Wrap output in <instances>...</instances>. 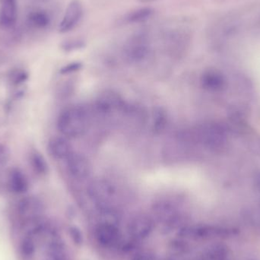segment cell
<instances>
[{
	"instance_id": "1",
	"label": "cell",
	"mask_w": 260,
	"mask_h": 260,
	"mask_svg": "<svg viewBox=\"0 0 260 260\" xmlns=\"http://www.w3.org/2000/svg\"><path fill=\"white\" fill-rule=\"evenodd\" d=\"M88 126V118L83 109L72 107L63 110L57 119V128L65 137L75 138L83 135Z\"/></svg>"
},
{
	"instance_id": "2",
	"label": "cell",
	"mask_w": 260,
	"mask_h": 260,
	"mask_svg": "<svg viewBox=\"0 0 260 260\" xmlns=\"http://www.w3.org/2000/svg\"><path fill=\"white\" fill-rule=\"evenodd\" d=\"M152 52V43L149 34L145 31L136 32L125 41L123 56L127 61L134 64L146 61Z\"/></svg>"
},
{
	"instance_id": "3",
	"label": "cell",
	"mask_w": 260,
	"mask_h": 260,
	"mask_svg": "<svg viewBox=\"0 0 260 260\" xmlns=\"http://www.w3.org/2000/svg\"><path fill=\"white\" fill-rule=\"evenodd\" d=\"M83 7L79 0H72L59 24V32L66 34L73 30L83 17Z\"/></svg>"
},
{
	"instance_id": "4",
	"label": "cell",
	"mask_w": 260,
	"mask_h": 260,
	"mask_svg": "<svg viewBox=\"0 0 260 260\" xmlns=\"http://www.w3.org/2000/svg\"><path fill=\"white\" fill-rule=\"evenodd\" d=\"M113 187L110 183L103 179H96L90 183L88 193L90 197L97 203H105L113 196Z\"/></svg>"
},
{
	"instance_id": "5",
	"label": "cell",
	"mask_w": 260,
	"mask_h": 260,
	"mask_svg": "<svg viewBox=\"0 0 260 260\" xmlns=\"http://www.w3.org/2000/svg\"><path fill=\"white\" fill-rule=\"evenodd\" d=\"M66 160L68 169L75 178L84 180L90 175L91 165L83 155L72 152Z\"/></svg>"
},
{
	"instance_id": "6",
	"label": "cell",
	"mask_w": 260,
	"mask_h": 260,
	"mask_svg": "<svg viewBox=\"0 0 260 260\" xmlns=\"http://www.w3.org/2000/svg\"><path fill=\"white\" fill-rule=\"evenodd\" d=\"M17 1L0 0V28L5 30L13 29L17 22Z\"/></svg>"
},
{
	"instance_id": "7",
	"label": "cell",
	"mask_w": 260,
	"mask_h": 260,
	"mask_svg": "<svg viewBox=\"0 0 260 260\" xmlns=\"http://www.w3.org/2000/svg\"><path fill=\"white\" fill-rule=\"evenodd\" d=\"M97 240L100 244L105 246H114L119 241V231L112 221H103L98 226L96 232Z\"/></svg>"
},
{
	"instance_id": "8",
	"label": "cell",
	"mask_w": 260,
	"mask_h": 260,
	"mask_svg": "<svg viewBox=\"0 0 260 260\" xmlns=\"http://www.w3.org/2000/svg\"><path fill=\"white\" fill-rule=\"evenodd\" d=\"M97 106L102 112L109 113L122 108L124 106L123 99L116 91L107 90L97 97Z\"/></svg>"
},
{
	"instance_id": "9",
	"label": "cell",
	"mask_w": 260,
	"mask_h": 260,
	"mask_svg": "<svg viewBox=\"0 0 260 260\" xmlns=\"http://www.w3.org/2000/svg\"><path fill=\"white\" fill-rule=\"evenodd\" d=\"M48 152L54 159H67L72 154L70 143L63 137H54L49 141Z\"/></svg>"
},
{
	"instance_id": "10",
	"label": "cell",
	"mask_w": 260,
	"mask_h": 260,
	"mask_svg": "<svg viewBox=\"0 0 260 260\" xmlns=\"http://www.w3.org/2000/svg\"><path fill=\"white\" fill-rule=\"evenodd\" d=\"M43 210V205L39 199L35 197H26L19 203V212L23 218L35 219Z\"/></svg>"
},
{
	"instance_id": "11",
	"label": "cell",
	"mask_w": 260,
	"mask_h": 260,
	"mask_svg": "<svg viewBox=\"0 0 260 260\" xmlns=\"http://www.w3.org/2000/svg\"><path fill=\"white\" fill-rule=\"evenodd\" d=\"M9 184L13 193L22 194L29 190V183L27 177L18 168L12 170L9 176Z\"/></svg>"
},
{
	"instance_id": "12",
	"label": "cell",
	"mask_w": 260,
	"mask_h": 260,
	"mask_svg": "<svg viewBox=\"0 0 260 260\" xmlns=\"http://www.w3.org/2000/svg\"><path fill=\"white\" fill-rule=\"evenodd\" d=\"M51 22V18L44 10H35L31 12L27 16V24L29 27L36 30L47 29Z\"/></svg>"
},
{
	"instance_id": "13",
	"label": "cell",
	"mask_w": 260,
	"mask_h": 260,
	"mask_svg": "<svg viewBox=\"0 0 260 260\" xmlns=\"http://www.w3.org/2000/svg\"><path fill=\"white\" fill-rule=\"evenodd\" d=\"M152 221L145 216L134 218V221L129 224V231L132 233V235L137 238L146 237L152 230Z\"/></svg>"
},
{
	"instance_id": "14",
	"label": "cell",
	"mask_w": 260,
	"mask_h": 260,
	"mask_svg": "<svg viewBox=\"0 0 260 260\" xmlns=\"http://www.w3.org/2000/svg\"><path fill=\"white\" fill-rule=\"evenodd\" d=\"M155 14V10L150 7L137 9L127 15L125 21L128 24H142L148 22Z\"/></svg>"
},
{
	"instance_id": "15",
	"label": "cell",
	"mask_w": 260,
	"mask_h": 260,
	"mask_svg": "<svg viewBox=\"0 0 260 260\" xmlns=\"http://www.w3.org/2000/svg\"><path fill=\"white\" fill-rule=\"evenodd\" d=\"M168 116L166 111L162 107H156L152 113V129L156 134H159L166 125Z\"/></svg>"
},
{
	"instance_id": "16",
	"label": "cell",
	"mask_w": 260,
	"mask_h": 260,
	"mask_svg": "<svg viewBox=\"0 0 260 260\" xmlns=\"http://www.w3.org/2000/svg\"><path fill=\"white\" fill-rule=\"evenodd\" d=\"M31 165L34 171L39 175H45L48 173L49 168L45 158L38 151L32 152L31 155Z\"/></svg>"
},
{
	"instance_id": "17",
	"label": "cell",
	"mask_w": 260,
	"mask_h": 260,
	"mask_svg": "<svg viewBox=\"0 0 260 260\" xmlns=\"http://www.w3.org/2000/svg\"><path fill=\"white\" fill-rule=\"evenodd\" d=\"M46 251L50 258H62L64 254V246L59 240H52L47 246Z\"/></svg>"
},
{
	"instance_id": "18",
	"label": "cell",
	"mask_w": 260,
	"mask_h": 260,
	"mask_svg": "<svg viewBox=\"0 0 260 260\" xmlns=\"http://www.w3.org/2000/svg\"><path fill=\"white\" fill-rule=\"evenodd\" d=\"M22 254L24 256L32 257L35 252V244L33 239L32 237H26L25 240L22 241V246H21Z\"/></svg>"
},
{
	"instance_id": "19",
	"label": "cell",
	"mask_w": 260,
	"mask_h": 260,
	"mask_svg": "<svg viewBox=\"0 0 260 260\" xmlns=\"http://www.w3.org/2000/svg\"><path fill=\"white\" fill-rule=\"evenodd\" d=\"M10 78H11L12 82L14 85H20L27 80L29 75L25 70L18 69L12 72Z\"/></svg>"
},
{
	"instance_id": "20",
	"label": "cell",
	"mask_w": 260,
	"mask_h": 260,
	"mask_svg": "<svg viewBox=\"0 0 260 260\" xmlns=\"http://www.w3.org/2000/svg\"><path fill=\"white\" fill-rule=\"evenodd\" d=\"M10 158V152L8 148L0 144V167L5 166L8 163Z\"/></svg>"
},
{
	"instance_id": "21",
	"label": "cell",
	"mask_w": 260,
	"mask_h": 260,
	"mask_svg": "<svg viewBox=\"0 0 260 260\" xmlns=\"http://www.w3.org/2000/svg\"><path fill=\"white\" fill-rule=\"evenodd\" d=\"M82 64L79 62H75V63H71L69 64L66 65V66H63L61 69H60V73L61 74H69L72 73V72H76V71L82 69Z\"/></svg>"
},
{
	"instance_id": "22",
	"label": "cell",
	"mask_w": 260,
	"mask_h": 260,
	"mask_svg": "<svg viewBox=\"0 0 260 260\" xmlns=\"http://www.w3.org/2000/svg\"><path fill=\"white\" fill-rule=\"evenodd\" d=\"M148 254H140V255H137V257H135L134 260H150L149 258H147Z\"/></svg>"
},
{
	"instance_id": "23",
	"label": "cell",
	"mask_w": 260,
	"mask_h": 260,
	"mask_svg": "<svg viewBox=\"0 0 260 260\" xmlns=\"http://www.w3.org/2000/svg\"><path fill=\"white\" fill-rule=\"evenodd\" d=\"M255 80H256L257 84H258V88H259L260 90V69L259 71H258V73H257L256 79H255Z\"/></svg>"
},
{
	"instance_id": "24",
	"label": "cell",
	"mask_w": 260,
	"mask_h": 260,
	"mask_svg": "<svg viewBox=\"0 0 260 260\" xmlns=\"http://www.w3.org/2000/svg\"><path fill=\"white\" fill-rule=\"evenodd\" d=\"M140 2L144 3V4H147V3H152L156 0H140Z\"/></svg>"
},
{
	"instance_id": "25",
	"label": "cell",
	"mask_w": 260,
	"mask_h": 260,
	"mask_svg": "<svg viewBox=\"0 0 260 260\" xmlns=\"http://www.w3.org/2000/svg\"><path fill=\"white\" fill-rule=\"evenodd\" d=\"M50 260H64L63 258H50Z\"/></svg>"
}]
</instances>
